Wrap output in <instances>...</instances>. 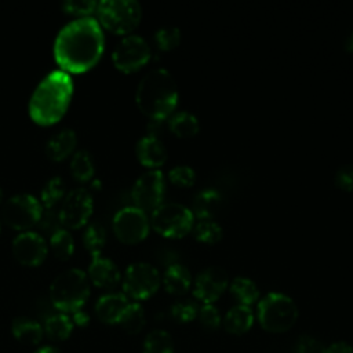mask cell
Masks as SVG:
<instances>
[{
  "label": "cell",
  "mask_w": 353,
  "mask_h": 353,
  "mask_svg": "<svg viewBox=\"0 0 353 353\" xmlns=\"http://www.w3.org/2000/svg\"><path fill=\"white\" fill-rule=\"evenodd\" d=\"M33 353H61V352L54 346L46 345V346H41V347H37Z\"/></svg>",
  "instance_id": "43"
},
{
  "label": "cell",
  "mask_w": 353,
  "mask_h": 353,
  "mask_svg": "<svg viewBox=\"0 0 353 353\" xmlns=\"http://www.w3.org/2000/svg\"><path fill=\"white\" fill-rule=\"evenodd\" d=\"M222 205V194L214 188L200 190L192 203V212L200 221L212 219Z\"/></svg>",
  "instance_id": "19"
},
{
  "label": "cell",
  "mask_w": 353,
  "mask_h": 353,
  "mask_svg": "<svg viewBox=\"0 0 353 353\" xmlns=\"http://www.w3.org/2000/svg\"><path fill=\"white\" fill-rule=\"evenodd\" d=\"M258 321L269 332H285L298 319V307L292 298L283 292H269L258 303Z\"/></svg>",
  "instance_id": "5"
},
{
  "label": "cell",
  "mask_w": 353,
  "mask_h": 353,
  "mask_svg": "<svg viewBox=\"0 0 353 353\" xmlns=\"http://www.w3.org/2000/svg\"><path fill=\"white\" fill-rule=\"evenodd\" d=\"M349 44H350V48L353 50V33H352V36H350V39H349Z\"/></svg>",
  "instance_id": "44"
},
{
  "label": "cell",
  "mask_w": 353,
  "mask_h": 353,
  "mask_svg": "<svg viewBox=\"0 0 353 353\" xmlns=\"http://www.w3.org/2000/svg\"><path fill=\"white\" fill-rule=\"evenodd\" d=\"M181 39H182V33L176 26H164L157 29L154 33L156 46L164 51L178 47V44L181 43Z\"/></svg>",
  "instance_id": "34"
},
{
  "label": "cell",
  "mask_w": 353,
  "mask_h": 353,
  "mask_svg": "<svg viewBox=\"0 0 353 353\" xmlns=\"http://www.w3.org/2000/svg\"><path fill=\"white\" fill-rule=\"evenodd\" d=\"M119 324L127 334H138L145 325V312L138 302H130Z\"/></svg>",
  "instance_id": "30"
},
{
  "label": "cell",
  "mask_w": 353,
  "mask_h": 353,
  "mask_svg": "<svg viewBox=\"0 0 353 353\" xmlns=\"http://www.w3.org/2000/svg\"><path fill=\"white\" fill-rule=\"evenodd\" d=\"M296 353H325V347L320 341L310 335H302L295 346Z\"/></svg>",
  "instance_id": "39"
},
{
  "label": "cell",
  "mask_w": 353,
  "mask_h": 353,
  "mask_svg": "<svg viewBox=\"0 0 353 353\" xmlns=\"http://www.w3.org/2000/svg\"><path fill=\"white\" fill-rule=\"evenodd\" d=\"M335 183L343 190H353V164H345L336 170Z\"/></svg>",
  "instance_id": "40"
},
{
  "label": "cell",
  "mask_w": 353,
  "mask_h": 353,
  "mask_svg": "<svg viewBox=\"0 0 353 353\" xmlns=\"http://www.w3.org/2000/svg\"><path fill=\"white\" fill-rule=\"evenodd\" d=\"M143 353H174V341L164 330H153L143 341Z\"/></svg>",
  "instance_id": "28"
},
{
  "label": "cell",
  "mask_w": 353,
  "mask_h": 353,
  "mask_svg": "<svg viewBox=\"0 0 353 353\" xmlns=\"http://www.w3.org/2000/svg\"><path fill=\"white\" fill-rule=\"evenodd\" d=\"M194 222L190 208L181 203H163L152 211L150 225L160 236L179 239L188 234Z\"/></svg>",
  "instance_id": "7"
},
{
  "label": "cell",
  "mask_w": 353,
  "mask_h": 353,
  "mask_svg": "<svg viewBox=\"0 0 353 353\" xmlns=\"http://www.w3.org/2000/svg\"><path fill=\"white\" fill-rule=\"evenodd\" d=\"M90 296V281L85 272L77 268L59 273L50 285V298L61 313L80 310Z\"/></svg>",
  "instance_id": "4"
},
{
  "label": "cell",
  "mask_w": 353,
  "mask_h": 353,
  "mask_svg": "<svg viewBox=\"0 0 353 353\" xmlns=\"http://www.w3.org/2000/svg\"><path fill=\"white\" fill-rule=\"evenodd\" d=\"M193 234H194V239L200 243L215 244L222 239L223 230H222V226L216 221L201 219L194 225Z\"/></svg>",
  "instance_id": "32"
},
{
  "label": "cell",
  "mask_w": 353,
  "mask_h": 353,
  "mask_svg": "<svg viewBox=\"0 0 353 353\" xmlns=\"http://www.w3.org/2000/svg\"><path fill=\"white\" fill-rule=\"evenodd\" d=\"M84 247L90 251L91 256L101 255V251L106 243L105 228L98 222H91L87 225L83 233Z\"/></svg>",
  "instance_id": "31"
},
{
  "label": "cell",
  "mask_w": 353,
  "mask_h": 353,
  "mask_svg": "<svg viewBox=\"0 0 353 353\" xmlns=\"http://www.w3.org/2000/svg\"><path fill=\"white\" fill-rule=\"evenodd\" d=\"M73 321L66 313H54L44 320V332L52 341H65L73 331Z\"/></svg>",
  "instance_id": "25"
},
{
  "label": "cell",
  "mask_w": 353,
  "mask_h": 353,
  "mask_svg": "<svg viewBox=\"0 0 353 353\" xmlns=\"http://www.w3.org/2000/svg\"><path fill=\"white\" fill-rule=\"evenodd\" d=\"M232 296L239 302V305L250 306L255 303L259 298V290L256 284L248 277H236L229 285Z\"/></svg>",
  "instance_id": "26"
},
{
  "label": "cell",
  "mask_w": 353,
  "mask_h": 353,
  "mask_svg": "<svg viewBox=\"0 0 353 353\" xmlns=\"http://www.w3.org/2000/svg\"><path fill=\"white\" fill-rule=\"evenodd\" d=\"M50 248L58 259H69L74 251V241L70 232H68L63 228H59L55 232H52L50 237Z\"/></svg>",
  "instance_id": "27"
},
{
  "label": "cell",
  "mask_w": 353,
  "mask_h": 353,
  "mask_svg": "<svg viewBox=\"0 0 353 353\" xmlns=\"http://www.w3.org/2000/svg\"><path fill=\"white\" fill-rule=\"evenodd\" d=\"M92 197L84 188L72 189L62 201L58 212L59 222L69 229H79L84 226L92 214Z\"/></svg>",
  "instance_id": "13"
},
{
  "label": "cell",
  "mask_w": 353,
  "mask_h": 353,
  "mask_svg": "<svg viewBox=\"0 0 353 353\" xmlns=\"http://www.w3.org/2000/svg\"><path fill=\"white\" fill-rule=\"evenodd\" d=\"M228 274L219 266H208L203 269L193 285V295L197 301L205 303H214L228 287Z\"/></svg>",
  "instance_id": "14"
},
{
  "label": "cell",
  "mask_w": 353,
  "mask_h": 353,
  "mask_svg": "<svg viewBox=\"0 0 353 353\" xmlns=\"http://www.w3.org/2000/svg\"><path fill=\"white\" fill-rule=\"evenodd\" d=\"M70 171L74 179L80 182H87L92 178L95 172L94 161L87 150H77L70 161Z\"/></svg>",
  "instance_id": "29"
},
{
  "label": "cell",
  "mask_w": 353,
  "mask_h": 353,
  "mask_svg": "<svg viewBox=\"0 0 353 353\" xmlns=\"http://www.w3.org/2000/svg\"><path fill=\"white\" fill-rule=\"evenodd\" d=\"M11 331L15 339L26 346L39 345L44 335L43 325L29 317H17L11 324Z\"/></svg>",
  "instance_id": "22"
},
{
  "label": "cell",
  "mask_w": 353,
  "mask_h": 353,
  "mask_svg": "<svg viewBox=\"0 0 353 353\" xmlns=\"http://www.w3.org/2000/svg\"><path fill=\"white\" fill-rule=\"evenodd\" d=\"M170 131L179 138H190L200 130V123L196 114L188 110L174 112L168 119Z\"/></svg>",
  "instance_id": "24"
},
{
  "label": "cell",
  "mask_w": 353,
  "mask_h": 353,
  "mask_svg": "<svg viewBox=\"0 0 353 353\" xmlns=\"http://www.w3.org/2000/svg\"><path fill=\"white\" fill-rule=\"evenodd\" d=\"M170 312L172 319L176 320L178 323H190L197 317L199 306L196 302L190 299H182V301H176L171 306Z\"/></svg>",
  "instance_id": "35"
},
{
  "label": "cell",
  "mask_w": 353,
  "mask_h": 353,
  "mask_svg": "<svg viewBox=\"0 0 353 353\" xmlns=\"http://www.w3.org/2000/svg\"><path fill=\"white\" fill-rule=\"evenodd\" d=\"M163 284L168 294L182 295L185 294L192 284V276L186 266L181 263H170L163 276Z\"/></svg>",
  "instance_id": "21"
},
{
  "label": "cell",
  "mask_w": 353,
  "mask_h": 353,
  "mask_svg": "<svg viewBox=\"0 0 353 353\" xmlns=\"http://www.w3.org/2000/svg\"><path fill=\"white\" fill-rule=\"evenodd\" d=\"M72 321H73V324H77V325H80V327H84V325L88 324L90 317H88V314H87L85 312H83V310L80 309V310H77V312L73 313Z\"/></svg>",
  "instance_id": "42"
},
{
  "label": "cell",
  "mask_w": 353,
  "mask_h": 353,
  "mask_svg": "<svg viewBox=\"0 0 353 353\" xmlns=\"http://www.w3.org/2000/svg\"><path fill=\"white\" fill-rule=\"evenodd\" d=\"M12 254L25 266H39L47 255V243L36 232H22L12 240Z\"/></svg>",
  "instance_id": "15"
},
{
  "label": "cell",
  "mask_w": 353,
  "mask_h": 353,
  "mask_svg": "<svg viewBox=\"0 0 353 353\" xmlns=\"http://www.w3.org/2000/svg\"><path fill=\"white\" fill-rule=\"evenodd\" d=\"M200 323L203 327L208 328V330H216L221 325V314L216 306H214L212 303H205L201 305L199 307V314H197Z\"/></svg>",
  "instance_id": "38"
},
{
  "label": "cell",
  "mask_w": 353,
  "mask_h": 353,
  "mask_svg": "<svg viewBox=\"0 0 353 353\" xmlns=\"http://www.w3.org/2000/svg\"><path fill=\"white\" fill-rule=\"evenodd\" d=\"M97 6L98 3L94 0H65L62 3V10L66 14L85 18L97 10Z\"/></svg>",
  "instance_id": "37"
},
{
  "label": "cell",
  "mask_w": 353,
  "mask_h": 353,
  "mask_svg": "<svg viewBox=\"0 0 353 353\" xmlns=\"http://www.w3.org/2000/svg\"><path fill=\"white\" fill-rule=\"evenodd\" d=\"M1 199H3V192H1V189H0V201H1Z\"/></svg>",
  "instance_id": "45"
},
{
  "label": "cell",
  "mask_w": 353,
  "mask_h": 353,
  "mask_svg": "<svg viewBox=\"0 0 353 353\" xmlns=\"http://www.w3.org/2000/svg\"><path fill=\"white\" fill-rule=\"evenodd\" d=\"M95 12L101 26L125 36L138 26L142 17L141 4L137 0H103L98 3Z\"/></svg>",
  "instance_id": "6"
},
{
  "label": "cell",
  "mask_w": 353,
  "mask_h": 353,
  "mask_svg": "<svg viewBox=\"0 0 353 353\" xmlns=\"http://www.w3.org/2000/svg\"><path fill=\"white\" fill-rule=\"evenodd\" d=\"M128 305L130 301L124 292H109L97 301L95 314L105 324H119Z\"/></svg>",
  "instance_id": "17"
},
{
  "label": "cell",
  "mask_w": 353,
  "mask_h": 353,
  "mask_svg": "<svg viewBox=\"0 0 353 353\" xmlns=\"http://www.w3.org/2000/svg\"><path fill=\"white\" fill-rule=\"evenodd\" d=\"M179 99L172 74L164 68L148 72L137 85L135 102L139 110L153 121L170 119Z\"/></svg>",
  "instance_id": "3"
},
{
  "label": "cell",
  "mask_w": 353,
  "mask_h": 353,
  "mask_svg": "<svg viewBox=\"0 0 353 353\" xmlns=\"http://www.w3.org/2000/svg\"><path fill=\"white\" fill-rule=\"evenodd\" d=\"M150 228V221L145 211L135 205L119 210L113 216V232L116 237L125 244H137L142 241Z\"/></svg>",
  "instance_id": "11"
},
{
  "label": "cell",
  "mask_w": 353,
  "mask_h": 353,
  "mask_svg": "<svg viewBox=\"0 0 353 353\" xmlns=\"http://www.w3.org/2000/svg\"><path fill=\"white\" fill-rule=\"evenodd\" d=\"M150 59V47L148 41L138 34L124 36L112 51L113 65L124 72L132 73L141 69Z\"/></svg>",
  "instance_id": "10"
},
{
  "label": "cell",
  "mask_w": 353,
  "mask_h": 353,
  "mask_svg": "<svg viewBox=\"0 0 353 353\" xmlns=\"http://www.w3.org/2000/svg\"><path fill=\"white\" fill-rule=\"evenodd\" d=\"M105 37L98 19L77 18L65 25L54 43V58L65 72L83 73L99 61Z\"/></svg>",
  "instance_id": "1"
},
{
  "label": "cell",
  "mask_w": 353,
  "mask_h": 353,
  "mask_svg": "<svg viewBox=\"0 0 353 353\" xmlns=\"http://www.w3.org/2000/svg\"><path fill=\"white\" fill-rule=\"evenodd\" d=\"M168 179L171 183L179 188H189L196 181V171L185 164H179L172 167L168 171Z\"/></svg>",
  "instance_id": "36"
},
{
  "label": "cell",
  "mask_w": 353,
  "mask_h": 353,
  "mask_svg": "<svg viewBox=\"0 0 353 353\" xmlns=\"http://www.w3.org/2000/svg\"><path fill=\"white\" fill-rule=\"evenodd\" d=\"M254 324V313L250 306L236 305L230 307L223 319V327L229 334L243 335Z\"/></svg>",
  "instance_id": "23"
},
{
  "label": "cell",
  "mask_w": 353,
  "mask_h": 353,
  "mask_svg": "<svg viewBox=\"0 0 353 353\" xmlns=\"http://www.w3.org/2000/svg\"><path fill=\"white\" fill-rule=\"evenodd\" d=\"M325 353H353V347L346 342H334L325 347Z\"/></svg>",
  "instance_id": "41"
},
{
  "label": "cell",
  "mask_w": 353,
  "mask_h": 353,
  "mask_svg": "<svg viewBox=\"0 0 353 353\" xmlns=\"http://www.w3.org/2000/svg\"><path fill=\"white\" fill-rule=\"evenodd\" d=\"M137 157L142 165L159 170L167 160V149L159 137L148 134L137 143Z\"/></svg>",
  "instance_id": "16"
},
{
  "label": "cell",
  "mask_w": 353,
  "mask_h": 353,
  "mask_svg": "<svg viewBox=\"0 0 353 353\" xmlns=\"http://www.w3.org/2000/svg\"><path fill=\"white\" fill-rule=\"evenodd\" d=\"M160 287L159 270L148 262L131 263L123 276V291L127 298L143 301L150 298Z\"/></svg>",
  "instance_id": "9"
},
{
  "label": "cell",
  "mask_w": 353,
  "mask_h": 353,
  "mask_svg": "<svg viewBox=\"0 0 353 353\" xmlns=\"http://www.w3.org/2000/svg\"><path fill=\"white\" fill-rule=\"evenodd\" d=\"M165 193V181L161 170H149L135 181L131 196L137 208L153 211L163 204Z\"/></svg>",
  "instance_id": "12"
},
{
  "label": "cell",
  "mask_w": 353,
  "mask_h": 353,
  "mask_svg": "<svg viewBox=\"0 0 353 353\" xmlns=\"http://www.w3.org/2000/svg\"><path fill=\"white\" fill-rule=\"evenodd\" d=\"M65 196V183L61 176H52L41 189V203L46 208H52Z\"/></svg>",
  "instance_id": "33"
},
{
  "label": "cell",
  "mask_w": 353,
  "mask_h": 353,
  "mask_svg": "<svg viewBox=\"0 0 353 353\" xmlns=\"http://www.w3.org/2000/svg\"><path fill=\"white\" fill-rule=\"evenodd\" d=\"M88 279L99 288H113L120 281V270L112 259L97 255L88 266Z\"/></svg>",
  "instance_id": "18"
},
{
  "label": "cell",
  "mask_w": 353,
  "mask_h": 353,
  "mask_svg": "<svg viewBox=\"0 0 353 353\" xmlns=\"http://www.w3.org/2000/svg\"><path fill=\"white\" fill-rule=\"evenodd\" d=\"M41 203L34 196L28 193L10 197L1 210L3 221L15 230L30 229L41 219Z\"/></svg>",
  "instance_id": "8"
},
{
  "label": "cell",
  "mask_w": 353,
  "mask_h": 353,
  "mask_svg": "<svg viewBox=\"0 0 353 353\" xmlns=\"http://www.w3.org/2000/svg\"><path fill=\"white\" fill-rule=\"evenodd\" d=\"M76 142H77V138L73 130L70 128L61 130L47 141L46 154L54 161H61L74 150Z\"/></svg>",
  "instance_id": "20"
},
{
  "label": "cell",
  "mask_w": 353,
  "mask_h": 353,
  "mask_svg": "<svg viewBox=\"0 0 353 353\" xmlns=\"http://www.w3.org/2000/svg\"><path fill=\"white\" fill-rule=\"evenodd\" d=\"M73 94V81L68 72L54 70L33 91L29 116L40 125H51L62 119Z\"/></svg>",
  "instance_id": "2"
}]
</instances>
